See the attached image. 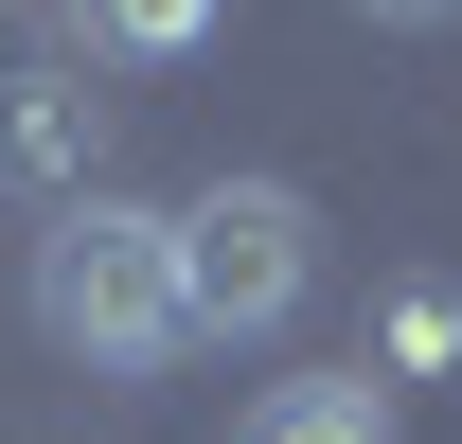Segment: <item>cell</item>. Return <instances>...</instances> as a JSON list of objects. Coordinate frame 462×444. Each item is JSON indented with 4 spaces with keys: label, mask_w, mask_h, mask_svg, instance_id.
Here are the masks:
<instances>
[{
    "label": "cell",
    "mask_w": 462,
    "mask_h": 444,
    "mask_svg": "<svg viewBox=\"0 0 462 444\" xmlns=\"http://www.w3.org/2000/svg\"><path fill=\"white\" fill-rule=\"evenodd\" d=\"M392 356H409V374H445V356H462V302H445V284H409V302H392Z\"/></svg>",
    "instance_id": "cell-6"
},
{
    "label": "cell",
    "mask_w": 462,
    "mask_h": 444,
    "mask_svg": "<svg viewBox=\"0 0 462 444\" xmlns=\"http://www.w3.org/2000/svg\"><path fill=\"white\" fill-rule=\"evenodd\" d=\"M71 18V54L89 71H178V54H214L231 36V0H54Z\"/></svg>",
    "instance_id": "cell-4"
},
{
    "label": "cell",
    "mask_w": 462,
    "mask_h": 444,
    "mask_svg": "<svg viewBox=\"0 0 462 444\" xmlns=\"http://www.w3.org/2000/svg\"><path fill=\"white\" fill-rule=\"evenodd\" d=\"M231 444H392V409H374L356 374H285V391H267Z\"/></svg>",
    "instance_id": "cell-5"
},
{
    "label": "cell",
    "mask_w": 462,
    "mask_h": 444,
    "mask_svg": "<svg viewBox=\"0 0 462 444\" xmlns=\"http://www.w3.org/2000/svg\"><path fill=\"white\" fill-rule=\"evenodd\" d=\"M356 18H462V0H356Z\"/></svg>",
    "instance_id": "cell-7"
},
{
    "label": "cell",
    "mask_w": 462,
    "mask_h": 444,
    "mask_svg": "<svg viewBox=\"0 0 462 444\" xmlns=\"http://www.w3.org/2000/svg\"><path fill=\"white\" fill-rule=\"evenodd\" d=\"M302 284H320V214H302L285 178L178 196V302H196V338H285Z\"/></svg>",
    "instance_id": "cell-2"
},
{
    "label": "cell",
    "mask_w": 462,
    "mask_h": 444,
    "mask_svg": "<svg viewBox=\"0 0 462 444\" xmlns=\"http://www.w3.org/2000/svg\"><path fill=\"white\" fill-rule=\"evenodd\" d=\"M36 338L89 356V374H161L178 338H196V302H178V214H143V196L54 214L36 231Z\"/></svg>",
    "instance_id": "cell-1"
},
{
    "label": "cell",
    "mask_w": 462,
    "mask_h": 444,
    "mask_svg": "<svg viewBox=\"0 0 462 444\" xmlns=\"http://www.w3.org/2000/svg\"><path fill=\"white\" fill-rule=\"evenodd\" d=\"M0 196H36V214L107 196V89H89V54H0Z\"/></svg>",
    "instance_id": "cell-3"
}]
</instances>
